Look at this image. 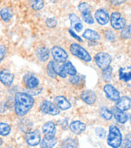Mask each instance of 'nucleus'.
Returning <instances> with one entry per match:
<instances>
[{"label":"nucleus","instance_id":"nucleus-1","mask_svg":"<svg viewBox=\"0 0 131 148\" xmlns=\"http://www.w3.org/2000/svg\"><path fill=\"white\" fill-rule=\"evenodd\" d=\"M34 104V99L30 95L24 92H17L15 96V112L16 115H26Z\"/></svg>","mask_w":131,"mask_h":148},{"label":"nucleus","instance_id":"nucleus-2","mask_svg":"<svg viewBox=\"0 0 131 148\" xmlns=\"http://www.w3.org/2000/svg\"><path fill=\"white\" fill-rule=\"evenodd\" d=\"M107 143L112 148H119L122 143V135L120 130L115 125H110Z\"/></svg>","mask_w":131,"mask_h":148},{"label":"nucleus","instance_id":"nucleus-3","mask_svg":"<svg viewBox=\"0 0 131 148\" xmlns=\"http://www.w3.org/2000/svg\"><path fill=\"white\" fill-rule=\"evenodd\" d=\"M70 49L74 56L79 58L81 60L87 62H89L91 61V57L89 54V53L79 44H75V43L71 44Z\"/></svg>","mask_w":131,"mask_h":148},{"label":"nucleus","instance_id":"nucleus-4","mask_svg":"<svg viewBox=\"0 0 131 148\" xmlns=\"http://www.w3.org/2000/svg\"><path fill=\"white\" fill-rule=\"evenodd\" d=\"M95 62L96 65L98 66V67L104 71L107 69L108 66H110L112 59L109 54H108L106 53L99 52L97 54H95Z\"/></svg>","mask_w":131,"mask_h":148},{"label":"nucleus","instance_id":"nucleus-5","mask_svg":"<svg viewBox=\"0 0 131 148\" xmlns=\"http://www.w3.org/2000/svg\"><path fill=\"white\" fill-rule=\"evenodd\" d=\"M40 108L44 113L52 116H56L60 113L59 108L49 100H43L40 104Z\"/></svg>","mask_w":131,"mask_h":148},{"label":"nucleus","instance_id":"nucleus-6","mask_svg":"<svg viewBox=\"0 0 131 148\" xmlns=\"http://www.w3.org/2000/svg\"><path fill=\"white\" fill-rule=\"evenodd\" d=\"M110 21L112 27L117 30L122 29L126 27V19L122 17L121 14L119 12H112L110 16Z\"/></svg>","mask_w":131,"mask_h":148},{"label":"nucleus","instance_id":"nucleus-7","mask_svg":"<svg viewBox=\"0 0 131 148\" xmlns=\"http://www.w3.org/2000/svg\"><path fill=\"white\" fill-rule=\"evenodd\" d=\"M51 53L56 62L63 63V62H66V61L67 59V53L65 51V49L59 46H53L51 49Z\"/></svg>","mask_w":131,"mask_h":148},{"label":"nucleus","instance_id":"nucleus-8","mask_svg":"<svg viewBox=\"0 0 131 148\" xmlns=\"http://www.w3.org/2000/svg\"><path fill=\"white\" fill-rule=\"evenodd\" d=\"M104 91L108 99L112 101H117L120 99L119 92L111 84H106L104 87Z\"/></svg>","mask_w":131,"mask_h":148},{"label":"nucleus","instance_id":"nucleus-9","mask_svg":"<svg viewBox=\"0 0 131 148\" xmlns=\"http://www.w3.org/2000/svg\"><path fill=\"white\" fill-rule=\"evenodd\" d=\"M25 140L29 146L35 147L40 143V134L38 130L28 132L25 135Z\"/></svg>","mask_w":131,"mask_h":148},{"label":"nucleus","instance_id":"nucleus-10","mask_svg":"<svg viewBox=\"0 0 131 148\" xmlns=\"http://www.w3.org/2000/svg\"><path fill=\"white\" fill-rule=\"evenodd\" d=\"M95 19L99 24L105 25L109 21L108 12L105 9H98L95 12Z\"/></svg>","mask_w":131,"mask_h":148},{"label":"nucleus","instance_id":"nucleus-11","mask_svg":"<svg viewBox=\"0 0 131 148\" xmlns=\"http://www.w3.org/2000/svg\"><path fill=\"white\" fill-rule=\"evenodd\" d=\"M14 80V75L8 70H3L0 71V81L5 86H11Z\"/></svg>","mask_w":131,"mask_h":148},{"label":"nucleus","instance_id":"nucleus-12","mask_svg":"<svg viewBox=\"0 0 131 148\" xmlns=\"http://www.w3.org/2000/svg\"><path fill=\"white\" fill-rule=\"evenodd\" d=\"M131 106V100L130 97L127 96H123L120 97V99L117 100L116 104V108L119 109L121 111H126L130 108Z\"/></svg>","mask_w":131,"mask_h":148},{"label":"nucleus","instance_id":"nucleus-13","mask_svg":"<svg viewBox=\"0 0 131 148\" xmlns=\"http://www.w3.org/2000/svg\"><path fill=\"white\" fill-rule=\"evenodd\" d=\"M81 99L87 104H93L96 100V95L91 90H85L81 93Z\"/></svg>","mask_w":131,"mask_h":148},{"label":"nucleus","instance_id":"nucleus-14","mask_svg":"<svg viewBox=\"0 0 131 148\" xmlns=\"http://www.w3.org/2000/svg\"><path fill=\"white\" fill-rule=\"evenodd\" d=\"M45 136L46 137H55L56 136V125L53 121H48L42 126Z\"/></svg>","mask_w":131,"mask_h":148},{"label":"nucleus","instance_id":"nucleus-15","mask_svg":"<svg viewBox=\"0 0 131 148\" xmlns=\"http://www.w3.org/2000/svg\"><path fill=\"white\" fill-rule=\"evenodd\" d=\"M55 101V105L62 110H67L71 107V104L70 103V101L62 96H58L55 97L54 99Z\"/></svg>","mask_w":131,"mask_h":148},{"label":"nucleus","instance_id":"nucleus-16","mask_svg":"<svg viewBox=\"0 0 131 148\" xmlns=\"http://www.w3.org/2000/svg\"><path fill=\"white\" fill-rule=\"evenodd\" d=\"M70 129H71V132L74 133L75 134L79 135L86 130V125L80 121H72L71 123Z\"/></svg>","mask_w":131,"mask_h":148},{"label":"nucleus","instance_id":"nucleus-17","mask_svg":"<svg viewBox=\"0 0 131 148\" xmlns=\"http://www.w3.org/2000/svg\"><path fill=\"white\" fill-rule=\"evenodd\" d=\"M69 19H70V21H71V27L76 32H80L82 31L83 29V24H82V22L80 19L78 17L77 15L74 14V13H71L69 15Z\"/></svg>","mask_w":131,"mask_h":148},{"label":"nucleus","instance_id":"nucleus-18","mask_svg":"<svg viewBox=\"0 0 131 148\" xmlns=\"http://www.w3.org/2000/svg\"><path fill=\"white\" fill-rule=\"evenodd\" d=\"M111 112L116 118V120L119 123L124 124L128 121V115L123 111H121L117 108H113L112 109Z\"/></svg>","mask_w":131,"mask_h":148},{"label":"nucleus","instance_id":"nucleus-19","mask_svg":"<svg viewBox=\"0 0 131 148\" xmlns=\"http://www.w3.org/2000/svg\"><path fill=\"white\" fill-rule=\"evenodd\" d=\"M24 83L26 84L27 88L33 89L38 87L39 85V79L34 75H26L24 78Z\"/></svg>","mask_w":131,"mask_h":148},{"label":"nucleus","instance_id":"nucleus-20","mask_svg":"<svg viewBox=\"0 0 131 148\" xmlns=\"http://www.w3.org/2000/svg\"><path fill=\"white\" fill-rule=\"evenodd\" d=\"M57 143V138L55 137H44L43 140L40 142L41 148H53Z\"/></svg>","mask_w":131,"mask_h":148},{"label":"nucleus","instance_id":"nucleus-21","mask_svg":"<svg viewBox=\"0 0 131 148\" xmlns=\"http://www.w3.org/2000/svg\"><path fill=\"white\" fill-rule=\"evenodd\" d=\"M36 56L40 62H45L49 58V50L46 47H40L36 50Z\"/></svg>","mask_w":131,"mask_h":148},{"label":"nucleus","instance_id":"nucleus-22","mask_svg":"<svg viewBox=\"0 0 131 148\" xmlns=\"http://www.w3.org/2000/svg\"><path fill=\"white\" fill-rule=\"evenodd\" d=\"M83 37L90 40H98L100 39V36L97 32L91 29H87L83 33Z\"/></svg>","mask_w":131,"mask_h":148},{"label":"nucleus","instance_id":"nucleus-23","mask_svg":"<svg viewBox=\"0 0 131 148\" xmlns=\"http://www.w3.org/2000/svg\"><path fill=\"white\" fill-rule=\"evenodd\" d=\"M63 69H64V71L66 73V75H70L71 76H75L76 75V74H77V71H76L75 67L74 66V65L72 64L71 62H64L63 64Z\"/></svg>","mask_w":131,"mask_h":148},{"label":"nucleus","instance_id":"nucleus-24","mask_svg":"<svg viewBox=\"0 0 131 148\" xmlns=\"http://www.w3.org/2000/svg\"><path fill=\"white\" fill-rule=\"evenodd\" d=\"M0 16H1L2 20H4L5 22H9L12 20V14L9 8H3L0 11Z\"/></svg>","mask_w":131,"mask_h":148},{"label":"nucleus","instance_id":"nucleus-25","mask_svg":"<svg viewBox=\"0 0 131 148\" xmlns=\"http://www.w3.org/2000/svg\"><path fill=\"white\" fill-rule=\"evenodd\" d=\"M53 69H54V71H55L56 75H59L62 78H66L67 75L64 71L63 69V65H62L59 62H53Z\"/></svg>","mask_w":131,"mask_h":148},{"label":"nucleus","instance_id":"nucleus-26","mask_svg":"<svg viewBox=\"0 0 131 148\" xmlns=\"http://www.w3.org/2000/svg\"><path fill=\"white\" fill-rule=\"evenodd\" d=\"M11 126L7 123L1 122L0 123V135L2 136H7L11 132Z\"/></svg>","mask_w":131,"mask_h":148},{"label":"nucleus","instance_id":"nucleus-27","mask_svg":"<svg viewBox=\"0 0 131 148\" xmlns=\"http://www.w3.org/2000/svg\"><path fill=\"white\" fill-rule=\"evenodd\" d=\"M99 115L105 120H110L112 116L111 111L106 107H102L99 110Z\"/></svg>","mask_w":131,"mask_h":148},{"label":"nucleus","instance_id":"nucleus-28","mask_svg":"<svg viewBox=\"0 0 131 148\" xmlns=\"http://www.w3.org/2000/svg\"><path fill=\"white\" fill-rule=\"evenodd\" d=\"M29 4L31 6V8L33 9V10H41L42 8H44V1H41V0H33V1H30L29 2Z\"/></svg>","mask_w":131,"mask_h":148},{"label":"nucleus","instance_id":"nucleus-29","mask_svg":"<svg viewBox=\"0 0 131 148\" xmlns=\"http://www.w3.org/2000/svg\"><path fill=\"white\" fill-rule=\"evenodd\" d=\"M53 62H54L53 61L49 62V64L47 65V66H46V73H47L48 75L52 79H55L57 77L55 71H54V69H53Z\"/></svg>","mask_w":131,"mask_h":148},{"label":"nucleus","instance_id":"nucleus-30","mask_svg":"<svg viewBox=\"0 0 131 148\" xmlns=\"http://www.w3.org/2000/svg\"><path fill=\"white\" fill-rule=\"evenodd\" d=\"M78 8H79V11L81 12V14H83V13H91V6L86 2L80 3Z\"/></svg>","mask_w":131,"mask_h":148},{"label":"nucleus","instance_id":"nucleus-31","mask_svg":"<svg viewBox=\"0 0 131 148\" xmlns=\"http://www.w3.org/2000/svg\"><path fill=\"white\" fill-rule=\"evenodd\" d=\"M119 79L120 80H122L125 82L130 81L131 79L130 72H124V68H121L119 70Z\"/></svg>","mask_w":131,"mask_h":148},{"label":"nucleus","instance_id":"nucleus-32","mask_svg":"<svg viewBox=\"0 0 131 148\" xmlns=\"http://www.w3.org/2000/svg\"><path fill=\"white\" fill-rule=\"evenodd\" d=\"M112 68L111 66H108L107 69L104 70L103 71V79L105 81H110L112 79Z\"/></svg>","mask_w":131,"mask_h":148},{"label":"nucleus","instance_id":"nucleus-33","mask_svg":"<svg viewBox=\"0 0 131 148\" xmlns=\"http://www.w3.org/2000/svg\"><path fill=\"white\" fill-rule=\"evenodd\" d=\"M62 145L65 147V148H76L75 140H74L72 138H67V139L64 140L62 142Z\"/></svg>","mask_w":131,"mask_h":148},{"label":"nucleus","instance_id":"nucleus-34","mask_svg":"<svg viewBox=\"0 0 131 148\" xmlns=\"http://www.w3.org/2000/svg\"><path fill=\"white\" fill-rule=\"evenodd\" d=\"M82 18L85 23L88 24H92L94 23V18L91 16V13H83L82 14Z\"/></svg>","mask_w":131,"mask_h":148},{"label":"nucleus","instance_id":"nucleus-35","mask_svg":"<svg viewBox=\"0 0 131 148\" xmlns=\"http://www.w3.org/2000/svg\"><path fill=\"white\" fill-rule=\"evenodd\" d=\"M121 37L123 39H128L130 37V25H129L128 27H126L121 29Z\"/></svg>","mask_w":131,"mask_h":148},{"label":"nucleus","instance_id":"nucleus-36","mask_svg":"<svg viewBox=\"0 0 131 148\" xmlns=\"http://www.w3.org/2000/svg\"><path fill=\"white\" fill-rule=\"evenodd\" d=\"M104 36H105V38L107 39L108 40H110V41H112V40H115L116 39V35L114 32L111 31V30H107L104 32Z\"/></svg>","mask_w":131,"mask_h":148},{"label":"nucleus","instance_id":"nucleus-37","mask_svg":"<svg viewBox=\"0 0 131 148\" xmlns=\"http://www.w3.org/2000/svg\"><path fill=\"white\" fill-rule=\"evenodd\" d=\"M95 134H97V136L100 138H104L106 136V130L104 128L101 127H98L95 129Z\"/></svg>","mask_w":131,"mask_h":148},{"label":"nucleus","instance_id":"nucleus-38","mask_svg":"<svg viewBox=\"0 0 131 148\" xmlns=\"http://www.w3.org/2000/svg\"><path fill=\"white\" fill-rule=\"evenodd\" d=\"M70 82H71L72 84H74V85L78 86V85H80V84H81L82 79H81V77H80V76L75 75L72 76L71 78L70 79Z\"/></svg>","mask_w":131,"mask_h":148},{"label":"nucleus","instance_id":"nucleus-39","mask_svg":"<svg viewBox=\"0 0 131 148\" xmlns=\"http://www.w3.org/2000/svg\"><path fill=\"white\" fill-rule=\"evenodd\" d=\"M45 23H46V25L49 28H54L57 25V20L53 18H48L45 21Z\"/></svg>","mask_w":131,"mask_h":148},{"label":"nucleus","instance_id":"nucleus-40","mask_svg":"<svg viewBox=\"0 0 131 148\" xmlns=\"http://www.w3.org/2000/svg\"><path fill=\"white\" fill-rule=\"evenodd\" d=\"M6 54H7V48H6V46L0 45V62L5 58Z\"/></svg>","mask_w":131,"mask_h":148},{"label":"nucleus","instance_id":"nucleus-41","mask_svg":"<svg viewBox=\"0 0 131 148\" xmlns=\"http://www.w3.org/2000/svg\"><path fill=\"white\" fill-rule=\"evenodd\" d=\"M69 32H70V34H71V36L74 37V38H75L77 40H79V41H80V42H81V41H83L82 38H81L80 36H78L77 34H75V32H74V31L72 30L71 28V29H69Z\"/></svg>","mask_w":131,"mask_h":148},{"label":"nucleus","instance_id":"nucleus-42","mask_svg":"<svg viewBox=\"0 0 131 148\" xmlns=\"http://www.w3.org/2000/svg\"><path fill=\"white\" fill-rule=\"evenodd\" d=\"M130 135L129 137H126V140H125V143H124V148H130Z\"/></svg>","mask_w":131,"mask_h":148},{"label":"nucleus","instance_id":"nucleus-43","mask_svg":"<svg viewBox=\"0 0 131 148\" xmlns=\"http://www.w3.org/2000/svg\"><path fill=\"white\" fill-rule=\"evenodd\" d=\"M2 143H3V140H2V138H0V147H1V145H2Z\"/></svg>","mask_w":131,"mask_h":148},{"label":"nucleus","instance_id":"nucleus-44","mask_svg":"<svg viewBox=\"0 0 131 148\" xmlns=\"http://www.w3.org/2000/svg\"><path fill=\"white\" fill-rule=\"evenodd\" d=\"M8 148H11V147H8Z\"/></svg>","mask_w":131,"mask_h":148},{"label":"nucleus","instance_id":"nucleus-45","mask_svg":"<svg viewBox=\"0 0 131 148\" xmlns=\"http://www.w3.org/2000/svg\"><path fill=\"white\" fill-rule=\"evenodd\" d=\"M62 148H65V147H62Z\"/></svg>","mask_w":131,"mask_h":148}]
</instances>
